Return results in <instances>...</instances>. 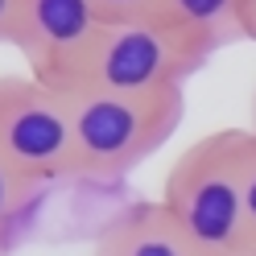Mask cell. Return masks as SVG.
<instances>
[{"label":"cell","mask_w":256,"mask_h":256,"mask_svg":"<svg viewBox=\"0 0 256 256\" xmlns=\"http://www.w3.org/2000/svg\"><path fill=\"white\" fill-rule=\"evenodd\" d=\"M0 157L46 186L74 178L70 100L34 74H0Z\"/></svg>","instance_id":"cell-4"},{"label":"cell","mask_w":256,"mask_h":256,"mask_svg":"<svg viewBox=\"0 0 256 256\" xmlns=\"http://www.w3.org/2000/svg\"><path fill=\"white\" fill-rule=\"evenodd\" d=\"M244 206H248V244H256V136L252 132L244 145Z\"/></svg>","instance_id":"cell-10"},{"label":"cell","mask_w":256,"mask_h":256,"mask_svg":"<svg viewBox=\"0 0 256 256\" xmlns=\"http://www.w3.org/2000/svg\"><path fill=\"white\" fill-rule=\"evenodd\" d=\"M244 17H248V0H157L149 21H157L186 54H194L206 66L211 54L228 50L236 42H248Z\"/></svg>","instance_id":"cell-6"},{"label":"cell","mask_w":256,"mask_h":256,"mask_svg":"<svg viewBox=\"0 0 256 256\" xmlns=\"http://www.w3.org/2000/svg\"><path fill=\"white\" fill-rule=\"evenodd\" d=\"M248 132L256 136V87H252V104H248Z\"/></svg>","instance_id":"cell-13"},{"label":"cell","mask_w":256,"mask_h":256,"mask_svg":"<svg viewBox=\"0 0 256 256\" xmlns=\"http://www.w3.org/2000/svg\"><path fill=\"white\" fill-rule=\"evenodd\" d=\"M74 112V178L120 182L178 132L186 87L153 95H83Z\"/></svg>","instance_id":"cell-3"},{"label":"cell","mask_w":256,"mask_h":256,"mask_svg":"<svg viewBox=\"0 0 256 256\" xmlns=\"http://www.w3.org/2000/svg\"><path fill=\"white\" fill-rule=\"evenodd\" d=\"M244 145L248 128H215L186 145L166 174L162 202L202 256H236L248 244Z\"/></svg>","instance_id":"cell-1"},{"label":"cell","mask_w":256,"mask_h":256,"mask_svg":"<svg viewBox=\"0 0 256 256\" xmlns=\"http://www.w3.org/2000/svg\"><path fill=\"white\" fill-rule=\"evenodd\" d=\"M42 194H46V182L29 178L0 157V256H12L21 248V240L38 219Z\"/></svg>","instance_id":"cell-8"},{"label":"cell","mask_w":256,"mask_h":256,"mask_svg":"<svg viewBox=\"0 0 256 256\" xmlns=\"http://www.w3.org/2000/svg\"><path fill=\"white\" fill-rule=\"evenodd\" d=\"M95 256H202L194 248L178 219L166 211V202H132L124 206L104 228L100 244H95Z\"/></svg>","instance_id":"cell-7"},{"label":"cell","mask_w":256,"mask_h":256,"mask_svg":"<svg viewBox=\"0 0 256 256\" xmlns=\"http://www.w3.org/2000/svg\"><path fill=\"white\" fill-rule=\"evenodd\" d=\"M244 29H248V42H256V0H248V17H244Z\"/></svg>","instance_id":"cell-12"},{"label":"cell","mask_w":256,"mask_h":256,"mask_svg":"<svg viewBox=\"0 0 256 256\" xmlns=\"http://www.w3.org/2000/svg\"><path fill=\"white\" fill-rule=\"evenodd\" d=\"M104 21H149L157 0H91Z\"/></svg>","instance_id":"cell-9"},{"label":"cell","mask_w":256,"mask_h":256,"mask_svg":"<svg viewBox=\"0 0 256 256\" xmlns=\"http://www.w3.org/2000/svg\"><path fill=\"white\" fill-rule=\"evenodd\" d=\"M17 12H21V0H0V46H12Z\"/></svg>","instance_id":"cell-11"},{"label":"cell","mask_w":256,"mask_h":256,"mask_svg":"<svg viewBox=\"0 0 256 256\" xmlns=\"http://www.w3.org/2000/svg\"><path fill=\"white\" fill-rule=\"evenodd\" d=\"M236 256H256V244H248L244 252H236Z\"/></svg>","instance_id":"cell-14"},{"label":"cell","mask_w":256,"mask_h":256,"mask_svg":"<svg viewBox=\"0 0 256 256\" xmlns=\"http://www.w3.org/2000/svg\"><path fill=\"white\" fill-rule=\"evenodd\" d=\"M100 25L104 17L91 0H21L12 50L25 58L34 78H46L74 50H83Z\"/></svg>","instance_id":"cell-5"},{"label":"cell","mask_w":256,"mask_h":256,"mask_svg":"<svg viewBox=\"0 0 256 256\" xmlns=\"http://www.w3.org/2000/svg\"><path fill=\"white\" fill-rule=\"evenodd\" d=\"M202 62L186 54L157 21H104L95 38L42 78L66 100L83 95H153L186 87Z\"/></svg>","instance_id":"cell-2"}]
</instances>
